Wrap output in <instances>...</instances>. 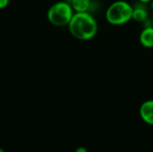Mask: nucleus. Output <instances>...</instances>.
Instances as JSON below:
<instances>
[{
	"mask_svg": "<svg viewBox=\"0 0 153 152\" xmlns=\"http://www.w3.org/2000/svg\"><path fill=\"white\" fill-rule=\"evenodd\" d=\"M141 4H150L152 0H138Z\"/></svg>",
	"mask_w": 153,
	"mask_h": 152,
	"instance_id": "9d476101",
	"label": "nucleus"
},
{
	"mask_svg": "<svg viewBox=\"0 0 153 152\" xmlns=\"http://www.w3.org/2000/svg\"><path fill=\"white\" fill-rule=\"evenodd\" d=\"M68 29L74 38L86 41L97 35L98 22L89 12L74 13L68 24Z\"/></svg>",
	"mask_w": 153,
	"mask_h": 152,
	"instance_id": "f257e3e1",
	"label": "nucleus"
},
{
	"mask_svg": "<svg viewBox=\"0 0 153 152\" xmlns=\"http://www.w3.org/2000/svg\"><path fill=\"white\" fill-rule=\"evenodd\" d=\"M140 116L143 122L153 125V99L146 100L141 105Z\"/></svg>",
	"mask_w": 153,
	"mask_h": 152,
	"instance_id": "20e7f679",
	"label": "nucleus"
},
{
	"mask_svg": "<svg viewBox=\"0 0 153 152\" xmlns=\"http://www.w3.org/2000/svg\"><path fill=\"white\" fill-rule=\"evenodd\" d=\"M142 4L136 5L134 7V11H133V20H134L137 22H143L146 21V19L148 18V11L147 9Z\"/></svg>",
	"mask_w": 153,
	"mask_h": 152,
	"instance_id": "423d86ee",
	"label": "nucleus"
},
{
	"mask_svg": "<svg viewBox=\"0 0 153 152\" xmlns=\"http://www.w3.org/2000/svg\"><path fill=\"white\" fill-rule=\"evenodd\" d=\"M134 7L126 1L118 0L112 3L106 11V20L108 23L119 26L133 19Z\"/></svg>",
	"mask_w": 153,
	"mask_h": 152,
	"instance_id": "f03ea898",
	"label": "nucleus"
},
{
	"mask_svg": "<svg viewBox=\"0 0 153 152\" xmlns=\"http://www.w3.org/2000/svg\"><path fill=\"white\" fill-rule=\"evenodd\" d=\"M69 3L74 13L88 12L91 7V0H70Z\"/></svg>",
	"mask_w": 153,
	"mask_h": 152,
	"instance_id": "0eeeda50",
	"label": "nucleus"
},
{
	"mask_svg": "<svg viewBox=\"0 0 153 152\" xmlns=\"http://www.w3.org/2000/svg\"><path fill=\"white\" fill-rule=\"evenodd\" d=\"M74 152H88V150L84 147H79L75 150Z\"/></svg>",
	"mask_w": 153,
	"mask_h": 152,
	"instance_id": "1a4fd4ad",
	"label": "nucleus"
},
{
	"mask_svg": "<svg viewBox=\"0 0 153 152\" xmlns=\"http://www.w3.org/2000/svg\"><path fill=\"white\" fill-rule=\"evenodd\" d=\"M9 1H10V0H0V9L5 8V7L8 5Z\"/></svg>",
	"mask_w": 153,
	"mask_h": 152,
	"instance_id": "6e6552de",
	"label": "nucleus"
},
{
	"mask_svg": "<svg viewBox=\"0 0 153 152\" xmlns=\"http://www.w3.org/2000/svg\"><path fill=\"white\" fill-rule=\"evenodd\" d=\"M152 26H153V17H152Z\"/></svg>",
	"mask_w": 153,
	"mask_h": 152,
	"instance_id": "ddd939ff",
	"label": "nucleus"
},
{
	"mask_svg": "<svg viewBox=\"0 0 153 152\" xmlns=\"http://www.w3.org/2000/svg\"><path fill=\"white\" fill-rule=\"evenodd\" d=\"M0 152H4V151L3 149H1V148H0Z\"/></svg>",
	"mask_w": 153,
	"mask_h": 152,
	"instance_id": "f8f14e48",
	"label": "nucleus"
},
{
	"mask_svg": "<svg viewBox=\"0 0 153 152\" xmlns=\"http://www.w3.org/2000/svg\"><path fill=\"white\" fill-rule=\"evenodd\" d=\"M150 4H151V7H152V9L153 10V0L151 2V3H150Z\"/></svg>",
	"mask_w": 153,
	"mask_h": 152,
	"instance_id": "9b49d317",
	"label": "nucleus"
},
{
	"mask_svg": "<svg viewBox=\"0 0 153 152\" xmlns=\"http://www.w3.org/2000/svg\"><path fill=\"white\" fill-rule=\"evenodd\" d=\"M141 44L147 48L153 47V26L144 28L139 37Z\"/></svg>",
	"mask_w": 153,
	"mask_h": 152,
	"instance_id": "39448f33",
	"label": "nucleus"
},
{
	"mask_svg": "<svg viewBox=\"0 0 153 152\" xmlns=\"http://www.w3.org/2000/svg\"><path fill=\"white\" fill-rule=\"evenodd\" d=\"M74 14V11L67 1H59L53 4L47 13L48 22L57 27L68 26Z\"/></svg>",
	"mask_w": 153,
	"mask_h": 152,
	"instance_id": "7ed1b4c3",
	"label": "nucleus"
}]
</instances>
